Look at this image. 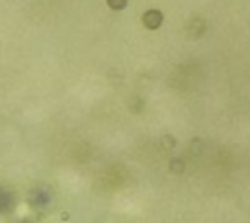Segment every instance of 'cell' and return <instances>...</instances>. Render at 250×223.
I'll use <instances>...</instances> for the list:
<instances>
[{"label": "cell", "instance_id": "cell-4", "mask_svg": "<svg viewBox=\"0 0 250 223\" xmlns=\"http://www.w3.org/2000/svg\"><path fill=\"white\" fill-rule=\"evenodd\" d=\"M203 29H205V23H203L201 18H193V20L189 22V25H188L189 37H199V35L203 33Z\"/></svg>", "mask_w": 250, "mask_h": 223}, {"label": "cell", "instance_id": "cell-5", "mask_svg": "<svg viewBox=\"0 0 250 223\" xmlns=\"http://www.w3.org/2000/svg\"><path fill=\"white\" fill-rule=\"evenodd\" d=\"M168 168L174 172V174H180V172H184V168H186V162L180 158V156H174L172 160H170V164H168Z\"/></svg>", "mask_w": 250, "mask_h": 223}, {"label": "cell", "instance_id": "cell-3", "mask_svg": "<svg viewBox=\"0 0 250 223\" xmlns=\"http://www.w3.org/2000/svg\"><path fill=\"white\" fill-rule=\"evenodd\" d=\"M12 207H14V194L8 188L0 186V213L10 211Z\"/></svg>", "mask_w": 250, "mask_h": 223}, {"label": "cell", "instance_id": "cell-7", "mask_svg": "<svg viewBox=\"0 0 250 223\" xmlns=\"http://www.w3.org/2000/svg\"><path fill=\"white\" fill-rule=\"evenodd\" d=\"M21 223H29V221H21Z\"/></svg>", "mask_w": 250, "mask_h": 223}, {"label": "cell", "instance_id": "cell-6", "mask_svg": "<svg viewBox=\"0 0 250 223\" xmlns=\"http://www.w3.org/2000/svg\"><path fill=\"white\" fill-rule=\"evenodd\" d=\"M107 6L111 10H123L127 6V0H107Z\"/></svg>", "mask_w": 250, "mask_h": 223}, {"label": "cell", "instance_id": "cell-2", "mask_svg": "<svg viewBox=\"0 0 250 223\" xmlns=\"http://www.w3.org/2000/svg\"><path fill=\"white\" fill-rule=\"evenodd\" d=\"M162 22H164V16L160 10H146L143 14V25L146 29H158L162 25Z\"/></svg>", "mask_w": 250, "mask_h": 223}, {"label": "cell", "instance_id": "cell-1", "mask_svg": "<svg viewBox=\"0 0 250 223\" xmlns=\"http://www.w3.org/2000/svg\"><path fill=\"white\" fill-rule=\"evenodd\" d=\"M29 201H31L33 205H37V207H45V205H49V201H51V192H49L45 186H37V188L31 190Z\"/></svg>", "mask_w": 250, "mask_h": 223}]
</instances>
